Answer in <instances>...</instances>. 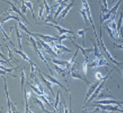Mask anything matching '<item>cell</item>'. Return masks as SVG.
Wrapping results in <instances>:
<instances>
[{
    "instance_id": "603a6c76",
    "label": "cell",
    "mask_w": 123,
    "mask_h": 113,
    "mask_svg": "<svg viewBox=\"0 0 123 113\" xmlns=\"http://www.w3.org/2000/svg\"><path fill=\"white\" fill-rule=\"evenodd\" d=\"M13 51H15L16 53H17L18 55H20V56L25 61H27V62H28V63H31V59L28 57L27 55V54H25L22 50H20V49H17V48H13Z\"/></svg>"
},
{
    "instance_id": "f35d334b",
    "label": "cell",
    "mask_w": 123,
    "mask_h": 113,
    "mask_svg": "<svg viewBox=\"0 0 123 113\" xmlns=\"http://www.w3.org/2000/svg\"><path fill=\"white\" fill-rule=\"evenodd\" d=\"M80 14H81V16L83 17V20H84V22L86 23V24H88V22H89V19H88V17H87V15L86 13V12L83 10V9H82V10H79Z\"/></svg>"
},
{
    "instance_id": "cb8c5ba5",
    "label": "cell",
    "mask_w": 123,
    "mask_h": 113,
    "mask_svg": "<svg viewBox=\"0 0 123 113\" xmlns=\"http://www.w3.org/2000/svg\"><path fill=\"white\" fill-rule=\"evenodd\" d=\"M32 99H33V101H34V103H36V104H37L38 105L40 106V108L42 109V111L44 112H49L46 108H45L44 105L43 103V101H42L41 98H35V97H34V98H32Z\"/></svg>"
},
{
    "instance_id": "7c38bea8",
    "label": "cell",
    "mask_w": 123,
    "mask_h": 113,
    "mask_svg": "<svg viewBox=\"0 0 123 113\" xmlns=\"http://www.w3.org/2000/svg\"><path fill=\"white\" fill-rule=\"evenodd\" d=\"M35 38H37V37L41 38L42 40L47 43H51V41H58V38H55L53 36H51V35H48V34H38V33H35Z\"/></svg>"
},
{
    "instance_id": "ffe728a7",
    "label": "cell",
    "mask_w": 123,
    "mask_h": 113,
    "mask_svg": "<svg viewBox=\"0 0 123 113\" xmlns=\"http://www.w3.org/2000/svg\"><path fill=\"white\" fill-rule=\"evenodd\" d=\"M31 64V73H30V79L33 80V79H35L36 78V75H37V71L38 69L37 66L35 65V64L32 62L30 63Z\"/></svg>"
},
{
    "instance_id": "1f68e13d",
    "label": "cell",
    "mask_w": 123,
    "mask_h": 113,
    "mask_svg": "<svg viewBox=\"0 0 123 113\" xmlns=\"http://www.w3.org/2000/svg\"><path fill=\"white\" fill-rule=\"evenodd\" d=\"M58 41H59V44H62V41L64 40L67 39V38H69V39H72V38H74V40H76V36H73V37H70V36H67L66 34H61L60 36H58Z\"/></svg>"
},
{
    "instance_id": "ee69618b",
    "label": "cell",
    "mask_w": 123,
    "mask_h": 113,
    "mask_svg": "<svg viewBox=\"0 0 123 113\" xmlns=\"http://www.w3.org/2000/svg\"><path fill=\"white\" fill-rule=\"evenodd\" d=\"M34 80H35V81H36V83H37V88H39V90H41V91L42 93H44V88H43V86H42V84L41 83V82L37 80V78H35Z\"/></svg>"
},
{
    "instance_id": "f546056e",
    "label": "cell",
    "mask_w": 123,
    "mask_h": 113,
    "mask_svg": "<svg viewBox=\"0 0 123 113\" xmlns=\"http://www.w3.org/2000/svg\"><path fill=\"white\" fill-rule=\"evenodd\" d=\"M90 41H92V43H93V54H94V56H96V57H100V56H101L102 55H101V51H99V48H98V47L97 46V44H96V43L94 42V41H93V39H92V38H90Z\"/></svg>"
},
{
    "instance_id": "83f0119b",
    "label": "cell",
    "mask_w": 123,
    "mask_h": 113,
    "mask_svg": "<svg viewBox=\"0 0 123 113\" xmlns=\"http://www.w3.org/2000/svg\"><path fill=\"white\" fill-rule=\"evenodd\" d=\"M26 80V76H25V71H24V67L22 68L21 72H20V84H21V91H24V83Z\"/></svg>"
},
{
    "instance_id": "f907efd6",
    "label": "cell",
    "mask_w": 123,
    "mask_h": 113,
    "mask_svg": "<svg viewBox=\"0 0 123 113\" xmlns=\"http://www.w3.org/2000/svg\"><path fill=\"white\" fill-rule=\"evenodd\" d=\"M115 2V0H112V2Z\"/></svg>"
},
{
    "instance_id": "5bb4252c",
    "label": "cell",
    "mask_w": 123,
    "mask_h": 113,
    "mask_svg": "<svg viewBox=\"0 0 123 113\" xmlns=\"http://www.w3.org/2000/svg\"><path fill=\"white\" fill-rule=\"evenodd\" d=\"M3 80H4V90L6 94V98H7V105H8V112L9 113H11L12 111V103L10 101V98H9V92H8V87H7V82H6V79L4 76H2Z\"/></svg>"
},
{
    "instance_id": "f1b7e54d",
    "label": "cell",
    "mask_w": 123,
    "mask_h": 113,
    "mask_svg": "<svg viewBox=\"0 0 123 113\" xmlns=\"http://www.w3.org/2000/svg\"><path fill=\"white\" fill-rule=\"evenodd\" d=\"M23 2H24V4L27 6V7L30 9L31 12V14H32V17L34 19V20H36V17H35L34 15V8H33V4H32V2L31 1H25V0H22Z\"/></svg>"
},
{
    "instance_id": "4316f807",
    "label": "cell",
    "mask_w": 123,
    "mask_h": 113,
    "mask_svg": "<svg viewBox=\"0 0 123 113\" xmlns=\"http://www.w3.org/2000/svg\"><path fill=\"white\" fill-rule=\"evenodd\" d=\"M55 46H56V48H58V49L59 50L60 53L61 52H66V53L67 52L68 53H71V52H72V51H71L69 48H68L66 46H64L62 44H55Z\"/></svg>"
},
{
    "instance_id": "d6986e66",
    "label": "cell",
    "mask_w": 123,
    "mask_h": 113,
    "mask_svg": "<svg viewBox=\"0 0 123 113\" xmlns=\"http://www.w3.org/2000/svg\"><path fill=\"white\" fill-rule=\"evenodd\" d=\"M31 91L27 90V88H24V97H25V112L27 113L30 112L29 109V105H28V98L31 97Z\"/></svg>"
},
{
    "instance_id": "d590c367",
    "label": "cell",
    "mask_w": 123,
    "mask_h": 113,
    "mask_svg": "<svg viewBox=\"0 0 123 113\" xmlns=\"http://www.w3.org/2000/svg\"><path fill=\"white\" fill-rule=\"evenodd\" d=\"M122 18H123V9H122V11L120 13V17L118 18V21L117 24V29H118V34H119V31H120L121 27H122Z\"/></svg>"
},
{
    "instance_id": "44dd1931",
    "label": "cell",
    "mask_w": 123,
    "mask_h": 113,
    "mask_svg": "<svg viewBox=\"0 0 123 113\" xmlns=\"http://www.w3.org/2000/svg\"><path fill=\"white\" fill-rule=\"evenodd\" d=\"M55 71L58 73V74L62 77H66L69 74L66 69H62V67L58 66L57 64H55Z\"/></svg>"
},
{
    "instance_id": "c3c4849f",
    "label": "cell",
    "mask_w": 123,
    "mask_h": 113,
    "mask_svg": "<svg viewBox=\"0 0 123 113\" xmlns=\"http://www.w3.org/2000/svg\"><path fill=\"white\" fill-rule=\"evenodd\" d=\"M114 48H119V49H122L123 50V43L121 44H116V43H114Z\"/></svg>"
},
{
    "instance_id": "b9f144b4",
    "label": "cell",
    "mask_w": 123,
    "mask_h": 113,
    "mask_svg": "<svg viewBox=\"0 0 123 113\" xmlns=\"http://www.w3.org/2000/svg\"><path fill=\"white\" fill-rule=\"evenodd\" d=\"M0 67H1L2 69H3L4 71H6V72H7V73H11L13 70H15L16 69H17V67H16V68H6L5 66H3L2 65H1V66H0Z\"/></svg>"
},
{
    "instance_id": "52a82bcc",
    "label": "cell",
    "mask_w": 123,
    "mask_h": 113,
    "mask_svg": "<svg viewBox=\"0 0 123 113\" xmlns=\"http://www.w3.org/2000/svg\"><path fill=\"white\" fill-rule=\"evenodd\" d=\"M90 106L92 107H96L103 109L104 111L108 112H123V109L120 108L119 105H102V104H91Z\"/></svg>"
},
{
    "instance_id": "e575fe53",
    "label": "cell",
    "mask_w": 123,
    "mask_h": 113,
    "mask_svg": "<svg viewBox=\"0 0 123 113\" xmlns=\"http://www.w3.org/2000/svg\"><path fill=\"white\" fill-rule=\"evenodd\" d=\"M1 32H2V36H3V37H5V39H4V40H5V41H6V40H9V41L11 42V44L12 45V47H13V48H16V47H15V44H14V43L12 41L10 37H9V35L6 34V31H5L4 30H3V27H2V24H1Z\"/></svg>"
},
{
    "instance_id": "60d3db41",
    "label": "cell",
    "mask_w": 123,
    "mask_h": 113,
    "mask_svg": "<svg viewBox=\"0 0 123 113\" xmlns=\"http://www.w3.org/2000/svg\"><path fill=\"white\" fill-rule=\"evenodd\" d=\"M94 76L96 77V79L98 80H99V81H101V80L105 79V76H104L102 75L101 72H96L94 73Z\"/></svg>"
},
{
    "instance_id": "5b68a950",
    "label": "cell",
    "mask_w": 123,
    "mask_h": 113,
    "mask_svg": "<svg viewBox=\"0 0 123 113\" xmlns=\"http://www.w3.org/2000/svg\"><path fill=\"white\" fill-rule=\"evenodd\" d=\"M94 58L90 61V63H88V66L89 67H92V68H95V67H99V66H110L112 67L110 64L108 63L107 60L103 56H100V57H96L93 56Z\"/></svg>"
},
{
    "instance_id": "8fae6325",
    "label": "cell",
    "mask_w": 123,
    "mask_h": 113,
    "mask_svg": "<svg viewBox=\"0 0 123 113\" xmlns=\"http://www.w3.org/2000/svg\"><path fill=\"white\" fill-rule=\"evenodd\" d=\"M37 71H38V73H39V78L41 80V81H42V83H44V84L46 86V88L50 90V91L51 92V94L55 96V92L53 91V90H52V85L54 84V83H52V82H51L50 80H48V79H45L44 77V76H42V73H41V70L38 69H37Z\"/></svg>"
},
{
    "instance_id": "2e32d148",
    "label": "cell",
    "mask_w": 123,
    "mask_h": 113,
    "mask_svg": "<svg viewBox=\"0 0 123 113\" xmlns=\"http://www.w3.org/2000/svg\"><path fill=\"white\" fill-rule=\"evenodd\" d=\"M71 41H72V42L73 44L75 45V46L77 48H79V49L81 51V52L83 54V56L85 57V59H89V57H88V53H90V52H93V49L92 48H83V47H80V45H78L77 44L75 43V41H73L72 39H71Z\"/></svg>"
},
{
    "instance_id": "d4e9b609",
    "label": "cell",
    "mask_w": 123,
    "mask_h": 113,
    "mask_svg": "<svg viewBox=\"0 0 123 113\" xmlns=\"http://www.w3.org/2000/svg\"><path fill=\"white\" fill-rule=\"evenodd\" d=\"M47 60H50L53 63L57 64V65H60V66H67L69 65V60H59V59H47Z\"/></svg>"
},
{
    "instance_id": "9a60e30c",
    "label": "cell",
    "mask_w": 123,
    "mask_h": 113,
    "mask_svg": "<svg viewBox=\"0 0 123 113\" xmlns=\"http://www.w3.org/2000/svg\"><path fill=\"white\" fill-rule=\"evenodd\" d=\"M6 2H7L8 3V4H9V5H10L11 6V7H12V9H10V10H9V12H15V13H17L19 15V16H20V17H23V18H24V20L26 21V22H27V24H30L31 25V24H30V22H29L27 20V18H26V17H25V15L24 14V13H23L20 10V9H19L17 7V6H16L15 5H13V4H12V3H11L10 2H9V1H5Z\"/></svg>"
},
{
    "instance_id": "ba28073f",
    "label": "cell",
    "mask_w": 123,
    "mask_h": 113,
    "mask_svg": "<svg viewBox=\"0 0 123 113\" xmlns=\"http://www.w3.org/2000/svg\"><path fill=\"white\" fill-rule=\"evenodd\" d=\"M70 74H71V76H72L73 78L83 80V81L85 83L87 86H89L90 84V81H89L88 80H87L86 77V76H83L80 75V73H79V71L77 70L76 68H74V67L72 68V69H71V71H70Z\"/></svg>"
},
{
    "instance_id": "d6a6232c",
    "label": "cell",
    "mask_w": 123,
    "mask_h": 113,
    "mask_svg": "<svg viewBox=\"0 0 123 113\" xmlns=\"http://www.w3.org/2000/svg\"><path fill=\"white\" fill-rule=\"evenodd\" d=\"M87 29H80L78 31H77V34L78 36L81 37L82 38V42H83V47L85 48V41H84V38H85V33H86V31Z\"/></svg>"
},
{
    "instance_id": "9c48e42d",
    "label": "cell",
    "mask_w": 123,
    "mask_h": 113,
    "mask_svg": "<svg viewBox=\"0 0 123 113\" xmlns=\"http://www.w3.org/2000/svg\"><path fill=\"white\" fill-rule=\"evenodd\" d=\"M94 104H102V105H119L121 106L123 105V101H118L116 100V98L113 99H105L101 100V101H94Z\"/></svg>"
},
{
    "instance_id": "7bdbcfd3",
    "label": "cell",
    "mask_w": 123,
    "mask_h": 113,
    "mask_svg": "<svg viewBox=\"0 0 123 113\" xmlns=\"http://www.w3.org/2000/svg\"><path fill=\"white\" fill-rule=\"evenodd\" d=\"M44 6L43 5H40V8H39V11H38V20H41V17H42V15H43V11H44V9L45 7H44Z\"/></svg>"
},
{
    "instance_id": "f6af8a7d",
    "label": "cell",
    "mask_w": 123,
    "mask_h": 113,
    "mask_svg": "<svg viewBox=\"0 0 123 113\" xmlns=\"http://www.w3.org/2000/svg\"><path fill=\"white\" fill-rule=\"evenodd\" d=\"M43 2H44V6L45 9H46V11H47L48 15L50 14V13H51V8H50V6H48V4L47 0H43Z\"/></svg>"
},
{
    "instance_id": "bcb514c9",
    "label": "cell",
    "mask_w": 123,
    "mask_h": 113,
    "mask_svg": "<svg viewBox=\"0 0 123 113\" xmlns=\"http://www.w3.org/2000/svg\"><path fill=\"white\" fill-rule=\"evenodd\" d=\"M6 48H7V49H8V53H9V60H12V59H13V57H14V56L12 55V50H10V48H9V46L8 45H6Z\"/></svg>"
},
{
    "instance_id": "277c9868",
    "label": "cell",
    "mask_w": 123,
    "mask_h": 113,
    "mask_svg": "<svg viewBox=\"0 0 123 113\" xmlns=\"http://www.w3.org/2000/svg\"><path fill=\"white\" fill-rule=\"evenodd\" d=\"M112 69L110 71V72L107 74V75L105 76V79L104 80H102L101 81V83H100V84L98 86V88H96V90H95V91L93 92V94L90 96V98L88 99V101H87L86 102V104H88V103H90V102H92L93 100H94L95 98H98V96L100 94V93H101V91L103 90V88H104V87H105V83H106V81H107V80L108 79V77H109V75L111 74V73H112Z\"/></svg>"
},
{
    "instance_id": "ab89813d",
    "label": "cell",
    "mask_w": 123,
    "mask_h": 113,
    "mask_svg": "<svg viewBox=\"0 0 123 113\" xmlns=\"http://www.w3.org/2000/svg\"><path fill=\"white\" fill-rule=\"evenodd\" d=\"M59 94H60V90H59L57 91V94H56V98H55V110H58V106L59 105Z\"/></svg>"
},
{
    "instance_id": "7402d4cb",
    "label": "cell",
    "mask_w": 123,
    "mask_h": 113,
    "mask_svg": "<svg viewBox=\"0 0 123 113\" xmlns=\"http://www.w3.org/2000/svg\"><path fill=\"white\" fill-rule=\"evenodd\" d=\"M74 6V3L72 2H70L69 4H68L66 6V8L64 9V10L62 12V20H64V19H65V17H66V15L69 13V12L70 11V9H72V7Z\"/></svg>"
},
{
    "instance_id": "e0dca14e",
    "label": "cell",
    "mask_w": 123,
    "mask_h": 113,
    "mask_svg": "<svg viewBox=\"0 0 123 113\" xmlns=\"http://www.w3.org/2000/svg\"><path fill=\"white\" fill-rule=\"evenodd\" d=\"M41 73L42 74H43V75L45 76V77H46V78L48 80H50V81L51 82H52L53 83H54V84H56V85H58V86H59L60 87V88H62L63 90H66V91L67 92L68 91V90L66 88H65V87L62 85V83L59 81V80H57L55 78H54V77L52 76H51V75H48V74H46V73H44V72H41Z\"/></svg>"
},
{
    "instance_id": "30bf717a",
    "label": "cell",
    "mask_w": 123,
    "mask_h": 113,
    "mask_svg": "<svg viewBox=\"0 0 123 113\" xmlns=\"http://www.w3.org/2000/svg\"><path fill=\"white\" fill-rule=\"evenodd\" d=\"M100 83H101V82H99V80H98V81H97V82L93 83H90V84L88 86V90H87L86 98H85V99H84V103H83L84 105L86 104V102L88 101V99L90 98V96H91L93 94V92L95 91L96 88H98V86L100 84Z\"/></svg>"
},
{
    "instance_id": "4fadbf2b",
    "label": "cell",
    "mask_w": 123,
    "mask_h": 113,
    "mask_svg": "<svg viewBox=\"0 0 123 113\" xmlns=\"http://www.w3.org/2000/svg\"><path fill=\"white\" fill-rule=\"evenodd\" d=\"M46 24L48 26H52V27L54 28H55L57 29V31L59 33V34H68V33H69V34H72L74 35V32L72 31L71 30H68V29H66V28H63V27H60V26H59L58 24H51V23H48V24H47L46 23Z\"/></svg>"
},
{
    "instance_id": "6da1fadb",
    "label": "cell",
    "mask_w": 123,
    "mask_h": 113,
    "mask_svg": "<svg viewBox=\"0 0 123 113\" xmlns=\"http://www.w3.org/2000/svg\"><path fill=\"white\" fill-rule=\"evenodd\" d=\"M100 18H101V26H100V43H101V47L102 48V51L103 52L105 53V55L108 58V59L111 61V62L116 65L117 66H121L123 67V63H119L118 62L117 60L115 59V58L111 56V54L109 52V51L107 49V48L105 44V42L103 41V38H102V24H103V19H102V13H101V16H100Z\"/></svg>"
},
{
    "instance_id": "681fc988",
    "label": "cell",
    "mask_w": 123,
    "mask_h": 113,
    "mask_svg": "<svg viewBox=\"0 0 123 113\" xmlns=\"http://www.w3.org/2000/svg\"><path fill=\"white\" fill-rule=\"evenodd\" d=\"M118 71H119V73H120L123 76V69H118Z\"/></svg>"
},
{
    "instance_id": "484cf974",
    "label": "cell",
    "mask_w": 123,
    "mask_h": 113,
    "mask_svg": "<svg viewBox=\"0 0 123 113\" xmlns=\"http://www.w3.org/2000/svg\"><path fill=\"white\" fill-rule=\"evenodd\" d=\"M17 20V21H20V17H18V16H12V15H8L7 17H5L4 19H2V21H1V24L2 25L4 23L6 22H7L9 20Z\"/></svg>"
},
{
    "instance_id": "3957f363",
    "label": "cell",
    "mask_w": 123,
    "mask_h": 113,
    "mask_svg": "<svg viewBox=\"0 0 123 113\" xmlns=\"http://www.w3.org/2000/svg\"><path fill=\"white\" fill-rule=\"evenodd\" d=\"M82 4H83V9L86 12L87 17H88L89 21L91 23V24H92V27H93V33H94L95 38H96V40H97V42H98V47H101V43H100V41L98 40V34H97V30H96L94 23H93V17H92V14H91V10H90V7L89 3H88V2H87V0H82Z\"/></svg>"
},
{
    "instance_id": "8d00e7d4",
    "label": "cell",
    "mask_w": 123,
    "mask_h": 113,
    "mask_svg": "<svg viewBox=\"0 0 123 113\" xmlns=\"http://www.w3.org/2000/svg\"><path fill=\"white\" fill-rule=\"evenodd\" d=\"M28 85L31 87V88H32V90H33L35 92V94H37V95L41 96V95H43L44 94V93H42V92L41 91V90H39V88H38L37 86H33V85L31 84V83H28Z\"/></svg>"
},
{
    "instance_id": "74e56055",
    "label": "cell",
    "mask_w": 123,
    "mask_h": 113,
    "mask_svg": "<svg viewBox=\"0 0 123 113\" xmlns=\"http://www.w3.org/2000/svg\"><path fill=\"white\" fill-rule=\"evenodd\" d=\"M88 59H86L85 62H84L83 64L81 66L82 69H83V73H84V75H86V73H87V67H88V63H89Z\"/></svg>"
},
{
    "instance_id": "ac0fdd59",
    "label": "cell",
    "mask_w": 123,
    "mask_h": 113,
    "mask_svg": "<svg viewBox=\"0 0 123 113\" xmlns=\"http://www.w3.org/2000/svg\"><path fill=\"white\" fill-rule=\"evenodd\" d=\"M14 28L16 30V35H17V41L18 42V46H19V49L22 50V38H23V36L22 34H20V31H19V29L17 28V25L15 24L14 25Z\"/></svg>"
},
{
    "instance_id": "836d02e7",
    "label": "cell",
    "mask_w": 123,
    "mask_h": 113,
    "mask_svg": "<svg viewBox=\"0 0 123 113\" xmlns=\"http://www.w3.org/2000/svg\"><path fill=\"white\" fill-rule=\"evenodd\" d=\"M18 23H19V27H20L22 29V30H24L27 34H30L31 36H34V37L35 38V34H34V33H31V32L29 31H28V29L27 28V27L25 26V24H24V23H23L21 20H20Z\"/></svg>"
},
{
    "instance_id": "8992f818",
    "label": "cell",
    "mask_w": 123,
    "mask_h": 113,
    "mask_svg": "<svg viewBox=\"0 0 123 113\" xmlns=\"http://www.w3.org/2000/svg\"><path fill=\"white\" fill-rule=\"evenodd\" d=\"M122 0H119L118 2V3H116L115 6H113V7L109 9L108 11V13H106L105 14L102 15V19H103V21H107L108 20H115V15L117 13V10L119 7V6H120L121 2H122Z\"/></svg>"
},
{
    "instance_id": "7a4b0ae2",
    "label": "cell",
    "mask_w": 123,
    "mask_h": 113,
    "mask_svg": "<svg viewBox=\"0 0 123 113\" xmlns=\"http://www.w3.org/2000/svg\"><path fill=\"white\" fill-rule=\"evenodd\" d=\"M27 38H28V40L30 41V42H31V46L34 48V51L38 55V56L40 57L41 60L45 64V66H46L48 68V69H49V71H50V73H51V75H53L52 70L51 69L50 66H48V64L47 59L43 56V54H42V53H41V49H39V48H38V46H37V41L36 39H34L35 38H33V37H31V36H29V35L27 36Z\"/></svg>"
},
{
    "instance_id": "4dcf8cb0",
    "label": "cell",
    "mask_w": 123,
    "mask_h": 113,
    "mask_svg": "<svg viewBox=\"0 0 123 113\" xmlns=\"http://www.w3.org/2000/svg\"><path fill=\"white\" fill-rule=\"evenodd\" d=\"M67 6V4L66 2H63V3H61V4H59V8H58V9H57V11H56V13H55V16H54V18L55 19V18H57L59 16V14H60V13L62 12V11H63L64 10V9L66 8V6Z\"/></svg>"
},
{
    "instance_id": "7dc6e473",
    "label": "cell",
    "mask_w": 123,
    "mask_h": 113,
    "mask_svg": "<svg viewBox=\"0 0 123 113\" xmlns=\"http://www.w3.org/2000/svg\"><path fill=\"white\" fill-rule=\"evenodd\" d=\"M27 6H26V5L24 4V2L22 1V13H24V15L26 14V13H27Z\"/></svg>"
}]
</instances>
